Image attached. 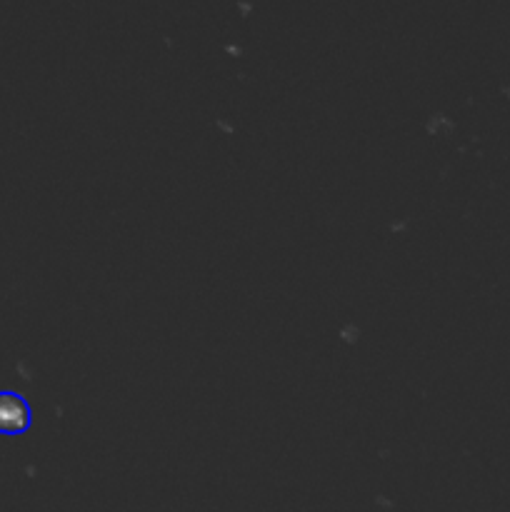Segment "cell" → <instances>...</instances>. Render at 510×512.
<instances>
[{
    "mask_svg": "<svg viewBox=\"0 0 510 512\" xmlns=\"http://www.w3.org/2000/svg\"><path fill=\"white\" fill-rule=\"evenodd\" d=\"M33 425L28 400L15 390H0V435H23Z\"/></svg>",
    "mask_w": 510,
    "mask_h": 512,
    "instance_id": "6da1fadb",
    "label": "cell"
}]
</instances>
